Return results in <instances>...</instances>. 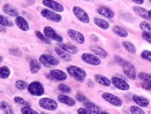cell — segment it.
<instances>
[{"label":"cell","mask_w":151,"mask_h":114,"mask_svg":"<svg viewBox=\"0 0 151 114\" xmlns=\"http://www.w3.org/2000/svg\"><path fill=\"white\" fill-rule=\"evenodd\" d=\"M67 72L70 76L79 83L84 82L86 77V72L80 67L70 65L67 67Z\"/></svg>","instance_id":"1"},{"label":"cell","mask_w":151,"mask_h":114,"mask_svg":"<svg viewBox=\"0 0 151 114\" xmlns=\"http://www.w3.org/2000/svg\"><path fill=\"white\" fill-rule=\"evenodd\" d=\"M27 90L33 96H42L45 92L42 84L38 81H34L29 84Z\"/></svg>","instance_id":"2"},{"label":"cell","mask_w":151,"mask_h":114,"mask_svg":"<svg viewBox=\"0 0 151 114\" xmlns=\"http://www.w3.org/2000/svg\"><path fill=\"white\" fill-rule=\"evenodd\" d=\"M39 61L44 67H47V68H51L52 67L57 66L59 64V61L54 56L45 55V54L40 56Z\"/></svg>","instance_id":"3"},{"label":"cell","mask_w":151,"mask_h":114,"mask_svg":"<svg viewBox=\"0 0 151 114\" xmlns=\"http://www.w3.org/2000/svg\"><path fill=\"white\" fill-rule=\"evenodd\" d=\"M40 14L43 18L53 23H60L62 20V16L61 15L47 9H42L40 12Z\"/></svg>","instance_id":"4"},{"label":"cell","mask_w":151,"mask_h":114,"mask_svg":"<svg viewBox=\"0 0 151 114\" xmlns=\"http://www.w3.org/2000/svg\"><path fill=\"white\" fill-rule=\"evenodd\" d=\"M39 105L47 111H55L58 108L57 102L51 98L44 97L39 100Z\"/></svg>","instance_id":"5"},{"label":"cell","mask_w":151,"mask_h":114,"mask_svg":"<svg viewBox=\"0 0 151 114\" xmlns=\"http://www.w3.org/2000/svg\"><path fill=\"white\" fill-rule=\"evenodd\" d=\"M43 33L46 36V37L50 40H54L55 41L59 42V43H61L63 41V38L50 26H46L44 28Z\"/></svg>","instance_id":"6"},{"label":"cell","mask_w":151,"mask_h":114,"mask_svg":"<svg viewBox=\"0 0 151 114\" xmlns=\"http://www.w3.org/2000/svg\"><path fill=\"white\" fill-rule=\"evenodd\" d=\"M102 97L104 100L107 102L108 103L111 104L114 107H120L123 105V101L120 99L119 97L114 95V94L109 93V92H104L102 94Z\"/></svg>","instance_id":"7"},{"label":"cell","mask_w":151,"mask_h":114,"mask_svg":"<svg viewBox=\"0 0 151 114\" xmlns=\"http://www.w3.org/2000/svg\"><path fill=\"white\" fill-rule=\"evenodd\" d=\"M73 11L79 21H81L83 23H85V24H88V23H90V18L88 16V13L82 8L79 7H74L73 8Z\"/></svg>","instance_id":"8"},{"label":"cell","mask_w":151,"mask_h":114,"mask_svg":"<svg viewBox=\"0 0 151 114\" xmlns=\"http://www.w3.org/2000/svg\"><path fill=\"white\" fill-rule=\"evenodd\" d=\"M122 67H123V71L124 74L127 78H130L132 80H135L137 78L136 69H135L134 67L131 63H129L127 61H125Z\"/></svg>","instance_id":"9"},{"label":"cell","mask_w":151,"mask_h":114,"mask_svg":"<svg viewBox=\"0 0 151 114\" xmlns=\"http://www.w3.org/2000/svg\"><path fill=\"white\" fill-rule=\"evenodd\" d=\"M111 81L114 86L119 89V90H123V91H127L130 88V86L126 81L121 78H119V77H112L111 78Z\"/></svg>","instance_id":"10"},{"label":"cell","mask_w":151,"mask_h":114,"mask_svg":"<svg viewBox=\"0 0 151 114\" xmlns=\"http://www.w3.org/2000/svg\"><path fill=\"white\" fill-rule=\"evenodd\" d=\"M82 60L87 64L98 66L101 64V60L98 56H96L89 53H85L82 55Z\"/></svg>","instance_id":"11"},{"label":"cell","mask_w":151,"mask_h":114,"mask_svg":"<svg viewBox=\"0 0 151 114\" xmlns=\"http://www.w3.org/2000/svg\"><path fill=\"white\" fill-rule=\"evenodd\" d=\"M42 3L44 6L50 8L53 11H57V12H63L64 11V7L61 4L54 1V0H42Z\"/></svg>","instance_id":"12"},{"label":"cell","mask_w":151,"mask_h":114,"mask_svg":"<svg viewBox=\"0 0 151 114\" xmlns=\"http://www.w3.org/2000/svg\"><path fill=\"white\" fill-rule=\"evenodd\" d=\"M68 35L69 36L70 38L79 44H84L85 43L84 36L78 31L70 29L68 31Z\"/></svg>","instance_id":"13"},{"label":"cell","mask_w":151,"mask_h":114,"mask_svg":"<svg viewBox=\"0 0 151 114\" xmlns=\"http://www.w3.org/2000/svg\"><path fill=\"white\" fill-rule=\"evenodd\" d=\"M15 23L17 26V28H20V30H22V31L27 32V31L29 30L30 28L29 23L26 20V19H24L22 16H20V15L17 16L16 18H15Z\"/></svg>","instance_id":"14"},{"label":"cell","mask_w":151,"mask_h":114,"mask_svg":"<svg viewBox=\"0 0 151 114\" xmlns=\"http://www.w3.org/2000/svg\"><path fill=\"white\" fill-rule=\"evenodd\" d=\"M84 106L85 108H86V109L91 113V114H108L107 112L103 111L99 107H98V106L92 103V102H85Z\"/></svg>","instance_id":"15"},{"label":"cell","mask_w":151,"mask_h":114,"mask_svg":"<svg viewBox=\"0 0 151 114\" xmlns=\"http://www.w3.org/2000/svg\"><path fill=\"white\" fill-rule=\"evenodd\" d=\"M50 74L54 78L58 81H65L68 78L67 74L60 69H52L50 71Z\"/></svg>","instance_id":"16"},{"label":"cell","mask_w":151,"mask_h":114,"mask_svg":"<svg viewBox=\"0 0 151 114\" xmlns=\"http://www.w3.org/2000/svg\"><path fill=\"white\" fill-rule=\"evenodd\" d=\"M132 99L133 101H134L137 105H139V107H148L149 106V104H150V102H149V101L146 99V98L144 97L136 95V94L133 95Z\"/></svg>","instance_id":"17"},{"label":"cell","mask_w":151,"mask_h":114,"mask_svg":"<svg viewBox=\"0 0 151 114\" xmlns=\"http://www.w3.org/2000/svg\"><path fill=\"white\" fill-rule=\"evenodd\" d=\"M98 13H100V15H103V16L106 17V18H113L114 16H115V14L112 11L111 9H109V8L105 7H99L97 9Z\"/></svg>","instance_id":"18"},{"label":"cell","mask_w":151,"mask_h":114,"mask_svg":"<svg viewBox=\"0 0 151 114\" xmlns=\"http://www.w3.org/2000/svg\"><path fill=\"white\" fill-rule=\"evenodd\" d=\"M57 99L59 100V102L66 104L69 107H74L75 104H76V102H75L74 99L68 96L63 95V94H60V95L58 96Z\"/></svg>","instance_id":"19"},{"label":"cell","mask_w":151,"mask_h":114,"mask_svg":"<svg viewBox=\"0 0 151 114\" xmlns=\"http://www.w3.org/2000/svg\"><path fill=\"white\" fill-rule=\"evenodd\" d=\"M59 46L61 49L70 54H76L78 52V49L76 46L68 44H59Z\"/></svg>","instance_id":"20"},{"label":"cell","mask_w":151,"mask_h":114,"mask_svg":"<svg viewBox=\"0 0 151 114\" xmlns=\"http://www.w3.org/2000/svg\"><path fill=\"white\" fill-rule=\"evenodd\" d=\"M3 10L7 15H10L11 17H17L19 15V13L14 7L9 4H5L3 7Z\"/></svg>","instance_id":"21"},{"label":"cell","mask_w":151,"mask_h":114,"mask_svg":"<svg viewBox=\"0 0 151 114\" xmlns=\"http://www.w3.org/2000/svg\"><path fill=\"white\" fill-rule=\"evenodd\" d=\"M91 51L95 55L98 56V57H101V58H105L107 56V53H106L105 50L99 46H91Z\"/></svg>","instance_id":"22"},{"label":"cell","mask_w":151,"mask_h":114,"mask_svg":"<svg viewBox=\"0 0 151 114\" xmlns=\"http://www.w3.org/2000/svg\"><path fill=\"white\" fill-rule=\"evenodd\" d=\"M95 80L98 84H100L104 87H109L112 84L111 81L109 78L104 76H102V75H96L95 76Z\"/></svg>","instance_id":"23"},{"label":"cell","mask_w":151,"mask_h":114,"mask_svg":"<svg viewBox=\"0 0 151 114\" xmlns=\"http://www.w3.org/2000/svg\"><path fill=\"white\" fill-rule=\"evenodd\" d=\"M93 22L98 28L102 29V30H106L109 28V23L102 18H94Z\"/></svg>","instance_id":"24"},{"label":"cell","mask_w":151,"mask_h":114,"mask_svg":"<svg viewBox=\"0 0 151 114\" xmlns=\"http://www.w3.org/2000/svg\"><path fill=\"white\" fill-rule=\"evenodd\" d=\"M40 62V61H39ZM38 62L36 60H32L29 63V70L32 74H37L38 71H40L41 68V65L40 62Z\"/></svg>","instance_id":"25"},{"label":"cell","mask_w":151,"mask_h":114,"mask_svg":"<svg viewBox=\"0 0 151 114\" xmlns=\"http://www.w3.org/2000/svg\"><path fill=\"white\" fill-rule=\"evenodd\" d=\"M55 52L63 60L66 62H70L72 60V56L70 55L68 53H67V52L63 51L60 48H55Z\"/></svg>","instance_id":"26"},{"label":"cell","mask_w":151,"mask_h":114,"mask_svg":"<svg viewBox=\"0 0 151 114\" xmlns=\"http://www.w3.org/2000/svg\"><path fill=\"white\" fill-rule=\"evenodd\" d=\"M112 30H113L114 33H115L119 36H121V37L125 38L128 36V32L125 29L120 26H114L113 28H112Z\"/></svg>","instance_id":"27"},{"label":"cell","mask_w":151,"mask_h":114,"mask_svg":"<svg viewBox=\"0 0 151 114\" xmlns=\"http://www.w3.org/2000/svg\"><path fill=\"white\" fill-rule=\"evenodd\" d=\"M133 9H134V12L136 13L137 14H138L139 16L142 17V18H144L145 19H150V17L148 16V11H147L146 9L139 7H134L133 8Z\"/></svg>","instance_id":"28"},{"label":"cell","mask_w":151,"mask_h":114,"mask_svg":"<svg viewBox=\"0 0 151 114\" xmlns=\"http://www.w3.org/2000/svg\"><path fill=\"white\" fill-rule=\"evenodd\" d=\"M11 70L6 66H2L0 67V77L1 79H6L10 76Z\"/></svg>","instance_id":"29"},{"label":"cell","mask_w":151,"mask_h":114,"mask_svg":"<svg viewBox=\"0 0 151 114\" xmlns=\"http://www.w3.org/2000/svg\"><path fill=\"white\" fill-rule=\"evenodd\" d=\"M123 47L127 50L129 53L132 54H135L137 52V48L132 43L129 41H123Z\"/></svg>","instance_id":"30"},{"label":"cell","mask_w":151,"mask_h":114,"mask_svg":"<svg viewBox=\"0 0 151 114\" xmlns=\"http://www.w3.org/2000/svg\"><path fill=\"white\" fill-rule=\"evenodd\" d=\"M1 109L4 111V113L6 114H13L14 113L12 107H11L10 104H9L7 102H2L1 103Z\"/></svg>","instance_id":"31"},{"label":"cell","mask_w":151,"mask_h":114,"mask_svg":"<svg viewBox=\"0 0 151 114\" xmlns=\"http://www.w3.org/2000/svg\"><path fill=\"white\" fill-rule=\"evenodd\" d=\"M140 29L141 30H143V32H150L151 33V24L146 21H143L140 23L139 25Z\"/></svg>","instance_id":"32"},{"label":"cell","mask_w":151,"mask_h":114,"mask_svg":"<svg viewBox=\"0 0 151 114\" xmlns=\"http://www.w3.org/2000/svg\"><path fill=\"white\" fill-rule=\"evenodd\" d=\"M35 34H36V36H37V37L39 38L40 41H41L44 42L45 44H49V45L51 44V42H50V39H48V38L46 37V36L45 35V34H42V32H40V31H36V32H35Z\"/></svg>","instance_id":"33"},{"label":"cell","mask_w":151,"mask_h":114,"mask_svg":"<svg viewBox=\"0 0 151 114\" xmlns=\"http://www.w3.org/2000/svg\"><path fill=\"white\" fill-rule=\"evenodd\" d=\"M28 86L29 85L27 83L22 80H18L15 82V86H16V88L21 90H25L26 88H27Z\"/></svg>","instance_id":"34"},{"label":"cell","mask_w":151,"mask_h":114,"mask_svg":"<svg viewBox=\"0 0 151 114\" xmlns=\"http://www.w3.org/2000/svg\"><path fill=\"white\" fill-rule=\"evenodd\" d=\"M58 88H59V90L60 91L62 92H65V93H70V92H72V88H71L70 86H67L66 84H59V86Z\"/></svg>","instance_id":"35"},{"label":"cell","mask_w":151,"mask_h":114,"mask_svg":"<svg viewBox=\"0 0 151 114\" xmlns=\"http://www.w3.org/2000/svg\"><path fill=\"white\" fill-rule=\"evenodd\" d=\"M0 24L2 27H12L13 23L10 22L9 20H7L4 16L2 15H0Z\"/></svg>","instance_id":"36"},{"label":"cell","mask_w":151,"mask_h":114,"mask_svg":"<svg viewBox=\"0 0 151 114\" xmlns=\"http://www.w3.org/2000/svg\"><path fill=\"white\" fill-rule=\"evenodd\" d=\"M138 77L141 80L144 81L146 83H151V75L147 74V73L141 72L138 74Z\"/></svg>","instance_id":"37"},{"label":"cell","mask_w":151,"mask_h":114,"mask_svg":"<svg viewBox=\"0 0 151 114\" xmlns=\"http://www.w3.org/2000/svg\"><path fill=\"white\" fill-rule=\"evenodd\" d=\"M21 113L22 114H38L37 111L32 109L30 107H24L21 109Z\"/></svg>","instance_id":"38"},{"label":"cell","mask_w":151,"mask_h":114,"mask_svg":"<svg viewBox=\"0 0 151 114\" xmlns=\"http://www.w3.org/2000/svg\"><path fill=\"white\" fill-rule=\"evenodd\" d=\"M14 101L16 103L20 104V105L25 106V107H30V104L28 103L26 100H24L23 98L20 97H15Z\"/></svg>","instance_id":"39"},{"label":"cell","mask_w":151,"mask_h":114,"mask_svg":"<svg viewBox=\"0 0 151 114\" xmlns=\"http://www.w3.org/2000/svg\"><path fill=\"white\" fill-rule=\"evenodd\" d=\"M141 57L144 60L151 62V51L145 50V51H144L141 53Z\"/></svg>","instance_id":"40"},{"label":"cell","mask_w":151,"mask_h":114,"mask_svg":"<svg viewBox=\"0 0 151 114\" xmlns=\"http://www.w3.org/2000/svg\"><path fill=\"white\" fill-rule=\"evenodd\" d=\"M130 111L133 114H145V112L141 108L133 106L130 108Z\"/></svg>","instance_id":"41"},{"label":"cell","mask_w":151,"mask_h":114,"mask_svg":"<svg viewBox=\"0 0 151 114\" xmlns=\"http://www.w3.org/2000/svg\"><path fill=\"white\" fill-rule=\"evenodd\" d=\"M9 53L13 56H16V57H20L22 55V53H21L20 50L18 48H11L9 50Z\"/></svg>","instance_id":"42"},{"label":"cell","mask_w":151,"mask_h":114,"mask_svg":"<svg viewBox=\"0 0 151 114\" xmlns=\"http://www.w3.org/2000/svg\"><path fill=\"white\" fill-rule=\"evenodd\" d=\"M76 99L77 101L80 102H84V103L88 101L86 97H85L84 94H77L76 95Z\"/></svg>","instance_id":"43"},{"label":"cell","mask_w":151,"mask_h":114,"mask_svg":"<svg viewBox=\"0 0 151 114\" xmlns=\"http://www.w3.org/2000/svg\"><path fill=\"white\" fill-rule=\"evenodd\" d=\"M141 36H142L143 38H144V39L147 41L148 43H150L151 44V33H150V32H143Z\"/></svg>","instance_id":"44"},{"label":"cell","mask_w":151,"mask_h":114,"mask_svg":"<svg viewBox=\"0 0 151 114\" xmlns=\"http://www.w3.org/2000/svg\"><path fill=\"white\" fill-rule=\"evenodd\" d=\"M77 113L78 114H91V113L88 111L86 108H79L77 110Z\"/></svg>","instance_id":"45"},{"label":"cell","mask_w":151,"mask_h":114,"mask_svg":"<svg viewBox=\"0 0 151 114\" xmlns=\"http://www.w3.org/2000/svg\"><path fill=\"white\" fill-rule=\"evenodd\" d=\"M115 60H116V62L119 65H121V66H123V65L125 62V60L121 58V57H119V56H115Z\"/></svg>","instance_id":"46"},{"label":"cell","mask_w":151,"mask_h":114,"mask_svg":"<svg viewBox=\"0 0 151 114\" xmlns=\"http://www.w3.org/2000/svg\"><path fill=\"white\" fill-rule=\"evenodd\" d=\"M141 86L144 89L148 90H151V83H146V84H142Z\"/></svg>","instance_id":"47"},{"label":"cell","mask_w":151,"mask_h":114,"mask_svg":"<svg viewBox=\"0 0 151 114\" xmlns=\"http://www.w3.org/2000/svg\"><path fill=\"white\" fill-rule=\"evenodd\" d=\"M132 1H134V3L137 4H143L144 3V0H132Z\"/></svg>","instance_id":"48"},{"label":"cell","mask_w":151,"mask_h":114,"mask_svg":"<svg viewBox=\"0 0 151 114\" xmlns=\"http://www.w3.org/2000/svg\"><path fill=\"white\" fill-rule=\"evenodd\" d=\"M91 37L93 38V39L95 40V41H98V38L97 37V36H96L95 35H91Z\"/></svg>","instance_id":"49"},{"label":"cell","mask_w":151,"mask_h":114,"mask_svg":"<svg viewBox=\"0 0 151 114\" xmlns=\"http://www.w3.org/2000/svg\"><path fill=\"white\" fill-rule=\"evenodd\" d=\"M148 16L150 17V18L151 19V10L148 11Z\"/></svg>","instance_id":"50"},{"label":"cell","mask_w":151,"mask_h":114,"mask_svg":"<svg viewBox=\"0 0 151 114\" xmlns=\"http://www.w3.org/2000/svg\"><path fill=\"white\" fill-rule=\"evenodd\" d=\"M2 60H3L2 57H1V61H0V62H2Z\"/></svg>","instance_id":"51"},{"label":"cell","mask_w":151,"mask_h":114,"mask_svg":"<svg viewBox=\"0 0 151 114\" xmlns=\"http://www.w3.org/2000/svg\"><path fill=\"white\" fill-rule=\"evenodd\" d=\"M107 1H114V0H107Z\"/></svg>","instance_id":"52"},{"label":"cell","mask_w":151,"mask_h":114,"mask_svg":"<svg viewBox=\"0 0 151 114\" xmlns=\"http://www.w3.org/2000/svg\"><path fill=\"white\" fill-rule=\"evenodd\" d=\"M85 1H89V0H85Z\"/></svg>","instance_id":"53"},{"label":"cell","mask_w":151,"mask_h":114,"mask_svg":"<svg viewBox=\"0 0 151 114\" xmlns=\"http://www.w3.org/2000/svg\"><path fill=\"white\" fill-rule=\"evenodd\" d=\"M149 1H150V2H151V0H149Z\"/></svg>","instance_id":"54"}]
</instances>
